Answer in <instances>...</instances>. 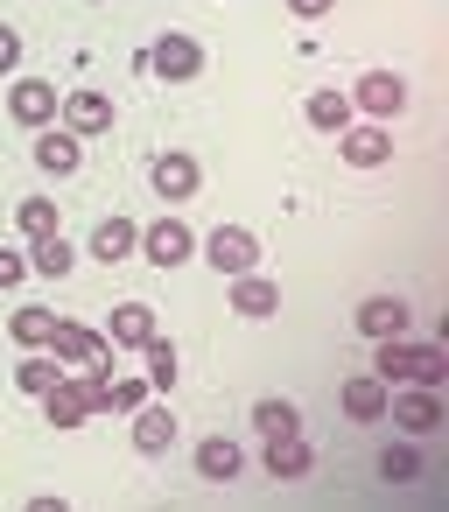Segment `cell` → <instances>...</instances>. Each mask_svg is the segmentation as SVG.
Returning a JSON list of instances; mask_svg holds the SVG:
<instances>
[{
	"label": "cell",
	"instance_id": "8992f818",
	"mask_svg": "<svg viewBox=\"0 0 449 512\" xmlns=\"http://www.w3.org/2000/svg\"><path fill=\"white\" fill-rule=\"evenodd\" d=\"M141 64H148L162 85H190V78L204 71V43H197V36H183V29H162V36H155V50H148Z\"/></svg>",
	"mask_w": 449,
	"mask_h": 512
},
{
	"label": "cell",
	"instance_id": "6da1fadb",
	"mask_svg": "<svg viewBox=\"0 0 449 512\" xmlns=\"http://www.w3.org/2000/svg\"><path fill=\"white\" fill-rule=\"evenodd\" d=\"M365 372H379L386 386H449V351L442 344H414V337H379L372 344V365Z\"/></svg>",
	"mask_w": 449,
	"mask_h": 512
},
{
	"label": "cell",
	"instance_id": "4316f807",
	"mask_svg": "<svg viewBox=\"0 0 449 512\" xmlns=\"http://www.w3.org/2000/svg\"><path fill=\"white\" fill-rule=\"evenodd\" d=\"M253 428H260V435H302V407L267 393V400H253Z\"/></svg>",
	"mask_w": 449,
	"mask_h": 512
},
{
	"label": "cell",
	"instance_id": "83f0119b",
	"mask_svg": "<svg viewBox=\"0 0 449 512\" xmlns=\"http://www.w3.org/2000/svg\"><path fill=\"white\" fill-rule=\"evenodd\" d=\"M57 379H64V365H57L50 351H29V358L15 365V386H22V393H50Z\"/></svg>",
	"mask_w": 449,
	"mask_h": 512
},
{
	"label": "cell",
	"instance_id": "f546056e",
	"mask_svg": "<svg viewBox=\"0 0 449 512\" xmlns=\"http://www.w3.org/2000/svg\"><path fill=\"white\" fill-rule=\"evenodd\" d=\"M148 400V379H106L99 386V414H134Z\"/></svg>",
	"mask_w": 449,
	"mask_h": 512
},
{
	"label": "cell",
	"instance_id": "f1b7e54d",
	"mask_svg": "<svg viewBox=\"0 0 449 512\" xmlns=\"http://www.w3.org/2000/svg\"><path fill=\"white\" fill-rule=\"evenodd\" d=\"M15 225H22V239H43V232H64V225H57V197H22V211H15Z\"/></svg>",
	"mask_w": 449,
	"mask_h": 512
},
{
	"label": "cell",
	"instance_id": "2e32d148",
	"mask_svg": "<svg viewBox=\"0 0 449 512\" xmlns=\"http://www.w3.org/2000/svg\"><path fill=\"white\" fill-rule=\"evenodd\" d=\"M190 470H197L204 484H232V477L246 470V449H239L232 435H204V442L190 449Z\"/></svg>",
	"mask_w": 449,
	"mask_h": 512
},
{
	"label": "cell",
	"instance_id": "1f68e13d",
	"mask_svg": "<svg viewBox=\"0 0 449 512\" xmlns=\"http://www.w3.org/2000/svg\"><path fill=\"white\" fill-rule=\"evenodd\" d=\"M22 281H29V253L0 246V288H22Z\"/></svg>",
	"mask_w": 449,
	"mask_h": 512
},
{
	"label": "cell",
	"instance_id": "d6a6232c",
	"mask_svg": "<svg viewBox=\"0 0 449 512\" xmlns=\"http://www.w3.org/2000/svg\"><path fill=\"white\" fill-rule=\"evenodd\" d=\"M330 8H337V0H288V15H295V22H323Z\"/></svg>",
	"mask_w": 449,
	"mask_h": 512
},
{
	"label": "cell",
	"instance_id": "52a82bcc",
	"mask_svg": "<svg viewBox=\"0 0 449 512\" xmlns=\"http://www.w3.org/2000/svg\"><path fill=\"white\" fill-rule=\"evenodd\" d=\"M43 400V414L57 421V428H85L92 414H99V379H85V372H64L50 393H36Z\"/></svg>",
	"mask_w": 449,
	"mask_h": 512
},
{
	"label": "cell",
	"instance_id": "603a6c76",
	"mask_svg": "<svg viewBox=\"0 0 449 512\" xmlns=\"http://www.w3.org/2000/svg\"><path fill=\"white\" fill-rule=\"evenodd\" d=\"M78 267V246L64 239V232H43V239H29V274H43V281H64Z\"/></svg>",
	"mask_w": 449,
	"mask_h": 512
},
{
	"label": "cell",
	"instance_id": "9a60e30c",
	"mask_svg": "<svg viewBox=\"0 0 449 512\" xmlns=\"http://www.w3.org/2000/svg\"><path fill=\"white\" fill-rule=\"evenodd\" d=\"M274 309H281V281H274V274H260V267H253V274H232V316L267 323Z\"/></svg>",
	"mask_w": 449,
	"mask_h": 512
},
{
	"label": "cell",
	"instance_id": "ba28073f",
	"mask_svg": "<svg viewBox=\"0 0 449 512\" xmlns=\"http://www.w3.org/2000/svg\"><path fill=\"white\" fill-rule=\"evenodd\" d=\"M351 323H358L365 344H379V337H414V309H407V295H365V302L351 309Z\"/></svg>",
	"mask_w": 449,
	"mask_h": 512
},
{
	"label": "cell",
	"instance_id": "7a4b0ae2",
	"mask_svg": "<svg viewBox=\"0 0 449 512\" xmlns=\"http://www.w3.org/2000/svg\"><path fill=\"white\" fill-rule=\"evenodd\" d=\"M43 351H50L64 372H85V379H99V386L113 379V358H120V351L106 344V330H85V323H64V316H57V330H50Z\"/></svg>",
	"mask_w": 449,
	"mask_h": 512
},
{
	"label": "cell",
	"instance_id": "44dd1931",
	"mask_svg": "<svg viewBox=\"0 0 449 512\" xmlns=\"http://www.w3.org/2000/svg\"><path fill=\"white\" fill-rule=\"evenodd\" d=\"M176 435H183V428H176V414H169V407H148V400L134 407V449H141V456H169V449H176Z\"/></svg>",
	"mask_w": 449,
	"mask_h": 512
},
{
	"label": "cell",
	"instance_id": "cb8c5ba5",
	"mask_svg": "<svg viewBox=\"0 0 449 512\" xmlns=\"http://www.w3.org/2000/svg\"><path fill=\"white\" fill-rule=\"evenodd\" d=\"M50 330H57V309H36V302H22V309L8 316V337H15L22 351H43V344H50Z\"/></svg>",
	"mask_w": 449,
	"mask_h": 512
},
{
	"label": "cell",
	"instance_id": "4fadbf2b",
	"mask_svg": "<svg viewBox=\"0 0 449 512\" xmlns=\"http://www.w3.org/2000/svg\"><path fill=\"white\" fill-rule=\"evenodd\" d=\"M57 99H64V92H57L50 78H15V85H8V120H15V127H50V120H57Z\"/></svg>",
	"mask_w": 449,
	"mask_h": 512
},
{
	"label": "cell",
	"instance_id": "7c38bea8",
	"mask_svg": "<svg viewBox=\"0 0 449 512\" xmlns=\"http://www.w3.org/2000/svg\"><path fill=\"white\" fill-rule=\"evenodd\" d=\"M148 183H155V197H162V204H190V197H197V183H204V169H197V155L169 148V155H155V162H148Z\"/></svg>",
	"mask_w": 449,
	"mask_h": 512
},
{
	"label": "cell",
	"instance_id": "ac0fdd59",
	"mask_svg": "<svg viewBox=\"0 0 449 512\" xmlns=\"http://www.w3.org/2000/svg\"><path fill=\"white\" fill-rule=\"evenodd\" d=\"M155 330H162V323H155V302H120L113 323H106V344H113V351H141Z\"/></svg>",
	"mask_w": 449,
	"mask_h": 512
},
{
	"label": "cell",
	"instance_id": "5bb4252c",
	"mask_svg": "<svg viewBox=\"0 0 449 512\" xmlns=\"http://www.w3.org/2000/svg\"><path fill=\"white\" fill-rule=\"evenodd\" d=\"M36 134H43V141H36V169H43V176H57V183H64V176H78L85 141H78L71 127H57V120H50V127H36Z\"/></svg>",
	"mask_w": 449,
	"mask_h": 512
},
{
	"label": "cell",
	"instance_id": "7402d4cb",
	"mask_svg": "<svg viewBox=\"0 0 449 512\" xmlns=\"http://www.w3.org/2000/svg\"><path fill=\"white\" fill-rule=\"evenodd\" d=\"M260 463H267V477H281V484H295V477H309V463H316V449H309L302 435H267V449H260Z\"/></svg>",
	"mask_w": 449,
	"mask_h": 512
},
{
	"label": "cell",
	"instance_id": "277c9868",
	"mask_svg": "<svg viewBox=\"0 0 449 512\" xmlns=\"http://www.w3.org/2000/svg\"><path fill=\"white\" fill-rule=\"evenodd\" d=\"M148 267H162V274H176L183 260H197V232L169 211V218H155V225H141V246H134Z\"/></svg>",
	"mask_w": 449,
	"mask_h": 512
},
{
	"label": "cell",
	"instance_id": "ffe728a7",
	"mask_svg": "<svg viewBox=\"0 0 449 512\" xmlns=\"http://www.w3.org/2000/svg\"><path fill=\"white\" fill-rule=\"evenodd\" d=\"M134 246H141V225L134 218H99V232H92V260L99 267H120V260H134Z\"/></svg>",
	"mask_w": 449,
	"mask_h": 512
},
{
	"label": "cell",
	"instance_id": "e0dca14e",
	"mask_svg": "<svg viewBox=\"0 0 449 512\" xmlns=\"http://www.w3.org/2000/svg\"><path fill=\"white\" fill-rule=\"evenodd\" d=\"M386 393H393V386H386L379 372H351V379L337 386V407H344L351 421H386Z\"/></svg>",
	"mask_w": 449,
	"mask_h": 512
},
{
	"label": "cell",
	"instance_id": "d6986e66",
	"mask_svg": "<svg viewBox=\"0 0 449 512\" xmlns=\"http://www.w3.org/2000/svg\"><path fill=\"white\" fill-rule=\"evenodd\" d=\"M302 120L316 127V134H344L351 120H358V106H351V92H337V85H323V92H309V106H302Z\"/></svg>",
	"mask_w": 449,
	"mask_h": 512
},
{
	"label": "cell",
	"instance_id": "d4e9b609",
	"mask_svg": "<svg viewBox=\"0 0 449 512\" xmlns=\"http://www.w3.org/2000/svg\"><path fill=\"white\" fill-rule=\"evenodd\" d=\"M379 477H386V484H414V477H421V442H414V435L386 442V449H379Z\"/></svg>",
	"mask_w": 449,
	"mask_h": 512
},
{
	"label": "cell",
	"instance_id": "30bf717a",
	"mask_svg": "<svg viewBox=\"0 0 449 512\" xmlns=\"http://www.w3.org/2000/svg\"><path fill=\"white\" fill-rule=\"evenodd\" d=\"M57 120H64L78 141H92V134H113V99H106L99 85H78V92H64V99H57Z\"/></svg>",
	"mask_w": 449,
	"mask_h": 512
},
{
	"label": "cell",
	"instance_id": "4dcf8cb0",
	"mask_svg": "<svg viewBox=\"0 0 449 512\" xmlns=\"http://www.w3.org/2000/svg\"><path fill=\"white\" fill-rule=\"evenodd\" d=\"M15 71H22V29L0 22V78H15Z\"/></svg>",
	"mask_w": 449,
	"mask_h": 512
},
{
	"label": "cell",
	"instance_id": "484cf974",
	"mask_svg": "<svg viewBox=\"0 0 449 512\" xmlns=\"http://www.w3.org/2000/svg\"><path fill=\"white\" fill-rule=\"evenodd\" d=\"M141 358H148V393H169V386H176V372H183V365H176V344L155 330V337L141 344Z\"/></svg>",
	"mask_w": 449,
	"mask_h": 512
},
{
	"label": "cell",
	"instance_id": "5b68a950",
	"mask_svg": "<svg viewBox=\"0 0 449 512\" xmlns=\"http://www.w3.org/2000/svg\"><path fill=\"white\" fill-rule=\"evenodd\" d=\"M197 246H204L197 260H204L211 274H225V281H232V274H253V267H260V239H253L246 225H218V232H204Z\"/></svg>",
	"mask_w": 449,
	"mask_h": 512
},
{
	"label": "cell",
	"instance_id": "3957f363",
	"mask_svg": "<svg viewBox=\"0 0 449 512\" xmlns=\"http://www.w3.org/2000/svg\"><path fill=\"white\" fill-rule=\"evenodd\" d=\"M442 414H449V407H442L435 386H393V393H386V421H393L400 435H414V442H428V435L442 428Z\"/></svg>",
	"mask_w": 449,
	"mask_h": 512
},
{
	"label": "cell",
	"instance_id": "9c48e42d",
	"mask_svg": "<svg viewBox=\"0 0 449 512\" xmlns=\"http://www.w3.org/2000/svg\"><path fill=\"white\" fill-rule=\"evenodd\" d=\"M407 99H414V92H407V78H400V71H365V78H358V92H351V106H358L365 120H400V113H407Z\"/></svg>",
	"mask_w": 449,
	"mask_h": 512
},
{
	"label": "cell",
	"instance_id": "8fae6325",
	"mask_svg": "<svg viewBox=\"0 0 449 512\" xmlns=\"http://www.w3.org/2000/svg\"><path fill=\"white\" fill-rule=\"evenodd\" d=\"M337 155H344L351 169H386V162H393V127H386V120H365V127L351 120V127L337 134Z\"/></svg>",
	"mask_w": 449,
	"mask_h": 512
}]
</instances>
